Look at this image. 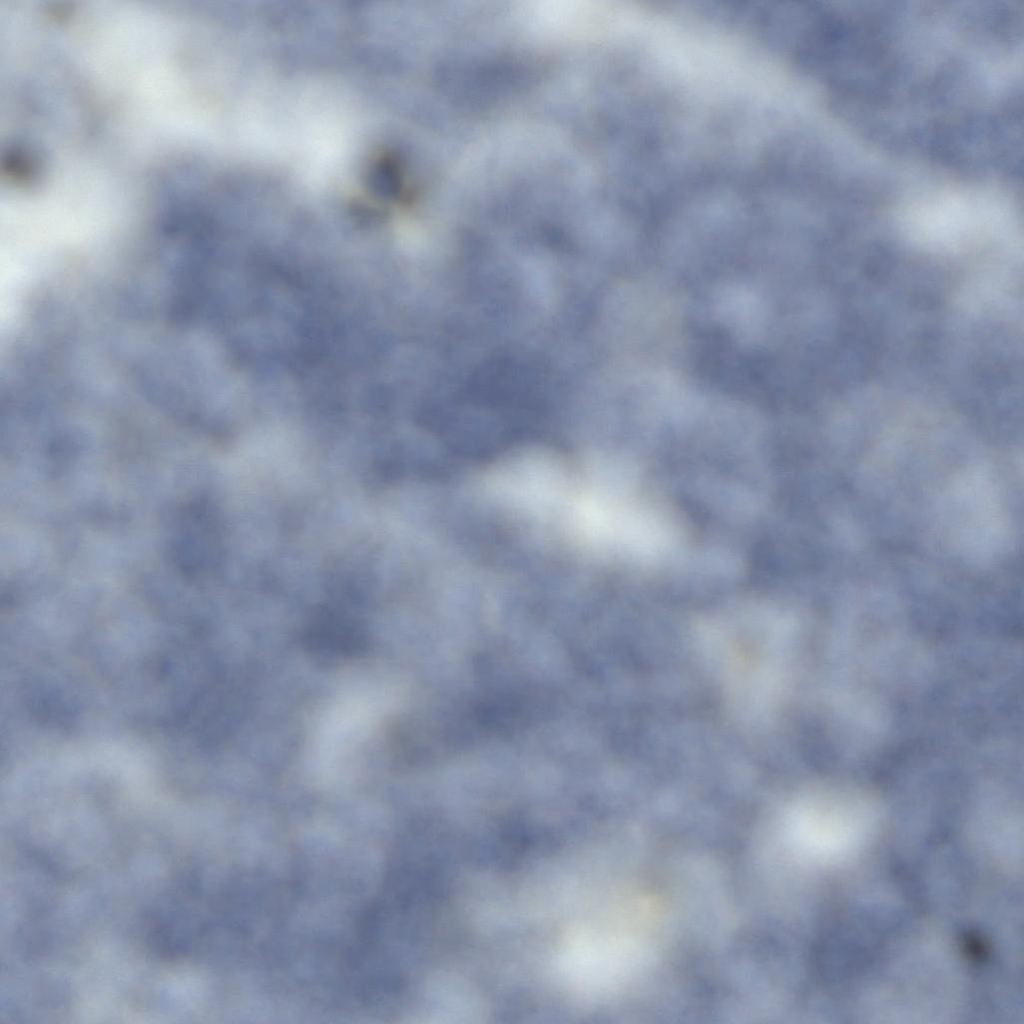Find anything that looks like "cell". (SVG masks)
Wrapping results in <instances>:
<instances>
[{"mask_svg":"<svg viewBox=\"0 0 1024 1024\" xmlns=\"http://www.w3.org/2000/svg\"><path fill=\"white\" fill-rule=\"evenodd\" d=\"M742 636L728 633L716 640L717 659L739 699L769 700L778 681L777 640L755 638L754 633L747 638L746 632Z\"/></svg>","mask_w":1024,"mask_h":1024,"instance_id":"6da1fadb","label":"cell"}]
</instances>
